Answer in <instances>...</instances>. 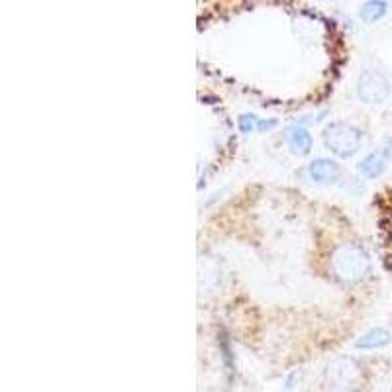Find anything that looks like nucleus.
Wrapping results in <instances>:
<instances>
[{"label": "nucleus", "mask_w": 392, "mask_h": 392, "mask_svg": "<svg viewBox=\"0 0 392 392\" xmlns=\"http://www.w3.org/2000/svg\"><path fill=\"white\" fill-rule=\"evenodd\" d=\"M357 97L365 104H383L391 97V82L379 71L367 69L357 79Z\"/></svg>", "instance_id": "3"}, {"label": "nucleus", "mask_w": 392, "mask_h": 392, "mask_svg": "<svg viewBox=\"0 0 392 392\" xmlns=\"http://www.w3.org/2000/svg\"><path fill=\"white\" fill-rule=\"evenodd\" d=\"M388 343H391V334L383 327H375L365 335H361L359 339L355 342V347L357 349H381Z\"/></svg>", "instance_id": "7"}, {"label": "nucleus", "mask_w": 392, "mask_h": 392, "mask_svg": "<svg viewBox=\"0 0 392 392\" xmlns=\"http://www.w3.org/2000/svg\"><path fill=\"white\" fill-rule=\"evenodd\" d=\"M371 261L369 255L361 249L359 245L345 244L335 249L332 255V273L339 283L353 285L367 275Z\"/></svg>", "instance_id": "1"}, {"label": "nucleus", "mask_w": 392, "mask_h": 392, "mask_svg": "<svg viewBox=\"0 0 392 392\" xmlns=\"http://www.w3.org/2000/svg\"><path fill=\"white\" fill-rule=\"evenodd\" d=\"M277 124V120H259V124H257V131H269L273 130Z\"/></svg>", "instance_id": "10"}, {"label": "nucleus", "mask_w": 392, "mask_h": 392, "mask_svg": "<svg viewBox=\"0 0 392 392\" xmlns=\"http://www.w3.org/2000/svg\"><path fill=\"white\" fill-rule=\"evenodd\" d=\"M363 134L359 128H355L347 122L327 124L324 130V143L335 157H353L361 149Z\"/></svg>", "instance_id": "2"}, {"label": "nucleus", "mask_w": 392, "mask_h": 392, "mask_svg": "<svg viewBox=\"0 0 392 392\" xmlns=\"http://www.w3.org/2000/svg\"><path fill=\"white\" fill-rule=\"evenodd\" d=\"M306 173H308L310 180H314L316 185L326 187V185H334L335 180L339 179L342 167H339V163L334 161V159H324V157H320V159H314V161L308 165Z\"/></svg>", "instance_id": "4"}, {"label": "nucleus", "mask_w": 392, "mask_h": 392, "mask_svg": "<svg viewBox=\"0 0 392 392\" xmlns=\"http://www.w3.org/2000/svg\"><path fill=\"white\" fill-rule=\"evenodd\" d=\"M386 12H388V4H386L384 0H369V2H365V4L361 6L359 16L363 22L375 24L381 18L386 16Z\"/></svg>", "instance_id": "8"}, {"label": "nucleus", "mask_w": 392, "mask_h": 392, "mask_svg": "<svg viewBox=\"0 0 392 392\" xmlns=\"http://www.w3.org/2000/svg\"><path fill=\"white\" fill-rule=\"evenodd\" d=\"M257 124H259V118L254 114H241L239 120H237V126L244 134H254L257 131Z\"/></svg>", "instance_id": "9"}, {"label": "nucleus", "mask_w": 392, "mask_h": 392, "mask_svg": "<svg viewBox=\"0 0 392 392\" xmlns=\"http://www.w3.org/2000/svg\"><path fill=\"white\" fill-rule=\"evenodd\" d=\"M359 173L365 179H376L386 171V157L383 153H369L365 159H361V163L357 165Z\"/></svg>", "instance_id": "6"}, {"label": "nucleus", "mask_w": 392, "mask_h": 392, "mask_svg": "<svg viewBox=\"0 0 392 392\" xmlns=\"http://www.w3.org/2000/svg\"><path fill=\"white\" fill-rule=\"evenodd\" d=\"M286 146L290 147L294 156H308L312 149V136L310 131L303 126H290L285 131Z\"/></svg>", "instance_id": "5"}]
</instances>
